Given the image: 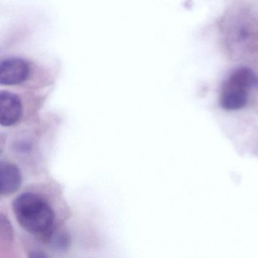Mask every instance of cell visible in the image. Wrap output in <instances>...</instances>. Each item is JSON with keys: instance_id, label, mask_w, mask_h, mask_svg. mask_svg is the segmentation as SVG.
<instances>
[{"instance_id": "cell-3", "label": "cell", "mask_w": 258, "mask_h": 258, "mask_svg": "<svg viewBox=\"0 0 258 258\" xmlns=\"http://www.w3.org/2000/svg\"><path fill=\"white\" fill-rule=\"evenodd\" d=\"M29 73V66L25 60L19 58L4 60L0 64V84L7 86L22 84Z\"/></svg>"}, {"instance_id": "cell-1", "label": "cell", "mask_w": 258, "mask_h": 258, "mask_svg": "<svg viewBox=\"0 0 258 258\" xmlns=\"http://www.w3.org/2000/svg\"><path fill=\"white\" fill-rule=\"evenodd\" d=\"M13 209L21 226L29 232L47 235L52 230L54 213L45 199L34 193L18 196Z\"/></svg>"}, {"instance_id": "cell-2", "label": "cell", "mask_w": 258, "mask_h": 258, "mask_svg": "<svg viewBox=\"0 0 258 258\" xmlns=\"http://www.w3.org/2000/svg\"><path fill=\"white\" fill-rule=\"evenodd\" d=\"M258 87V78L248 68L235 69L222 86L220 103L224 109L235 111L245 106L248 92Z\"/></svg>"}, {"instance_id": "cell-4", "label": "cell", "mask_w": 258, "mask_h": 258, "mask_svg": "<svg viewBox=\"0 0 258 258\" xmlns=\"http://www.w3.org/2000/svg\"><path fill=\"white\" fill-rule=\"evenodd\" d=\"M22 114V102L16 95L10 92L0 93V123L9 126L16 123Z\"/></svg>"}, {"instance_id": "cell-5", "label": "cell", "mask_w": 258, "mask_h": 258, "mask_svg": "<svg viewBox=\"0 0 258 258\" xmlns=\"http://www.w3.org/2000/svg\"><path fill=\"white\" fill-rule=\"evenodd\" d=\"M22 183L20 170L14 164L1 162L0 165V185L1 193L9 195L15 192Z\"/></svg>"}]
</instances>
